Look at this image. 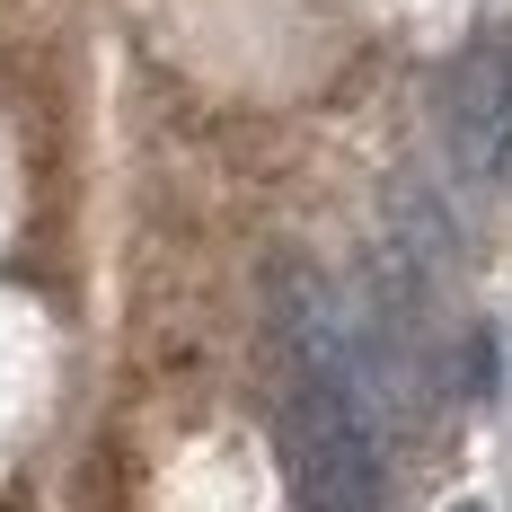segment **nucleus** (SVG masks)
<instances>
[{
    "mask_svg": "<svg viewBox=\"0 0 512 512\" xmlns=\"http://www.w3.org/2000/svg\"><path fill=\"white\" fill-rule=\"evenodd\" d=\"M442 151L468 186L512 177V45L486 36L442 71Z\"/></svg>",
    "mask_w": 512,
    "mask_h": 512,
    "instance_id": "f257e3e1",
    "label": "nucleus"
},
{
    "mask_svg": "<svg viewBox=\"0 0 512 512\" xmlns=\"http://www.w3.org/2000/svg\"><path fill=\"white\" fill-rule=\"evenodd\" d=\"M451 512H486V504H451Z\"/></svg>",
    "mask_w": 512,
    "mask_h": 512,
    "instance_id": "f03ea898",
    "label": "nucleus"
}]
</instances>
